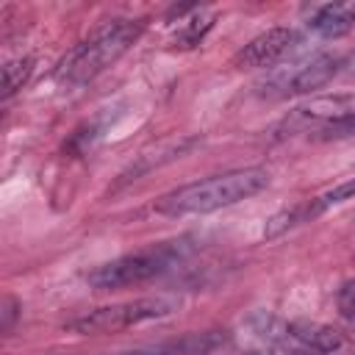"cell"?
Listing matches in <instances>:
<instances>
[{
	"instance_id": "1",
	"label": "cell",
	"mask_w": 355,
	"mask_h": 355,
	"mask_svg": "<svg viewBox=\"0 0 355 355\" xmlns=\"http://www.w3.org/2000/svg\"><path fill=\"white\" fill-rule=\"evenodd\" d=\"M269 186V172L261 166H244L225 175H214L205 180L186 183L161 194L153 208L166 216H186V214H211L227 205H236Z\"/></svg>"
},
{
	"instance_id": "2",
	"label": "cell",
	"mask_w": 355,
	"mask_h": 355,
	"mask_svg": "<svg viewBox=\"0 0 355 355\" xmlns=\"http://www.w3.org/2000/svg\"><path fill=\"white\" fill-rule=\"evenodd\" d=\"M141 31H144L141 19H114L97 28L89 39H83L75 50H69L61 58V64L55 67V80L61 86H80L97 78L119 55L128 53V47L141 36Z\"/></svg>"
},
{
	"instance_id": "3",
	"label": "cell",
	"mask_w": 355,
	"mask_h": 355,
	"mask_svg": "<svg viewBox=\"0 0 355 355\" xmlns=\"http://www.w3.org/2000/svg\"><path fill=\"white\" fill-rule=\"evenodd\" d=\"M180 258L178 244H158L150 250H139L130 255H122L116 261H108L86 275L89 286L108 291V288H125V286H139L147 283L158 275H164L175 261Z\"/></svg>"
},
{
	"instance_id": "4",
	"label": "cell",
	"mask_w": 355,
	"mask_h": 355,
	"mask_svg": "<svg viewBox=\"0 0 355 355\" xmlns=\"http://www.w3.org/2000/svg\"><path fill=\"white\" fill-rule=\"evenodd\" d=\"M255 327V333L272 344H280L283 349H288V355H330L336 349H341L344 336L322 322H283L266 313L252 316L250 322Z\"/></svg>"
},
{
	"instance_id": "5",
	"label": "cell",
	"mask_w": 355,
	"mask_h": 355,
	"mask_svg": "<svg viewBox=\"0 0 355 355\" xmlns=\"http://www.w3.org/2000/svg\"><path fill=\"white\" fill-rule=\"evenodd\" d=\"M175 305H178V302H175L172 297H141V300H133V302H119V305H108V308L89 311V313L72 319V322H69V330L83 333V336L119 333V330H128V327H133V324L161 319V316L172 313Z\"/></svg>"
},
{
	"instance_id": "6",
	"label": "cell",
	"mask_w": 355,
	"mask_h": 355,
	"mask_svg": "<svg viewBox=\"0 0 355 355\" xmlns=\"http://www.w3.org/2000/svg\"><path fill=\"white\" fill-rule=\"evenodd\" d=\"M294 44H297V31H291V28H269L266 33L250 39L233 55V67L236 69H263V67H272Z\"/></svg>"
},
{
	"instance_id": "7",
	"label": "cell",
	"mask_w": 355,
	"mask_h": 355,
	"mask_svg": "<svg viewBox=\"0 0 355 355\" xmlns=\"http://www.w3.org/2000/svg\"><path fill=\"white\" fill-rule=\"evenodd\" d=\"M347 103H349V94H333V97H319L313 103H305L300 108H294L280 125H277V139L280 136H288L294 130H308V125L313 122H333L338 119L341 114H347Z\"/></svg>"
},
{
	"instance_id": "8",
	"label": "cell",
	"mask_w": 355,
	"mask_h": 355,
	"mask_svg": "<svg viewBox=\"0 0 355 355\" xmlns=\"http://www.w3.org/2000/svg\"><path fill=\"white\" fill-rule=\"evenodd\" d=\"M341 64H344V58H338V55H316V58H311L308 64L297 67L291 72V78H286L283 94H308V92H316L322 86H327L341 72Z\"/></svg>"
},
{
	"instance_id": "9",
	"label": "cell",
	"mask_w": 355,
	"mask_h": 355,
	"mask_svg": "<svg viewBox=\"0 0 355 355\" xmlns=\"http://www.w3.org/2000/svg\"><path fill=\"white\" fill-rule=\"evenodd\" d=\"M308 28L322 39H338L355 28V0L349 3H327L313 11Z\"/></svg>"
},
{
	"instance_id": "10",
	"label": "cell",
	"mask_w": 355,
	"mask_h": 355,
	"mask_svg": "<svg viewBox=\"0 0 355 355\" xmlns=\"http://www.w3.org/2000/svg\"><path fill=\"white\" fill-rule=\"evenodd\" d=\"M352 197H355V178H347V180H341L338 186H333L330 191H324V194H319V197H311L308 205H311V214L319 216V214L327 211L330 205L347 202V200H352Z\"/></svg>"
},
{
	"instance_id": "11",
	"label": "cell",
	"mask_w": 355,
	"mask_h": 355,
	"mask_svg": "<svg viewBox=\"0 0 355 355\" xmlns=\"http://www.w3.org/2000/svg\"><path fill=\"white\" fill-rule=\"evenodd\" d=\"M33 72V58H14L3 67V97H11Z\"/></svg>"
},
{
	"instance_id": "12",
	"label": "cell",
	"mask_w": 355,
	"mask_h": 355,
	"mask_svg": "<svg viewBox=\"0 0 355 355\" xmlns=\"http://www.w3.org/2000/svg\"><path fill=\"white\" fill-rule=\"evenodd\" d=\"M214 25V17H205V19H189L178 33H175V44L178 47H194L202 42V36L211 31Z\"/></svg>"
},
{
	"instance_id": "13",
	"label": "cell",
	"mask_w": 355,
	"mask_h": 355,
	"mask_svg": "<svg viewBox=\"0 0 355 355\" xmlns=\"http://www.w3.org/2000/svg\"><path fill=\"white\" fill-rule=\"evenodd\" d=\"M349 136H355V111L341 114L338 119L322 125L319 133H316V139H322V141H330V139H349Z\"/></svg>"
},
{
	"instance_id": "14",
	"label": "cell",
	"mask_w": 355,
	"mask_h": 355,
	"mask_svg": "<svg viewBox=\"0 0 355 355\" xmlns=\"http://www.w3.org/2000/svg\"><path fill=\"white\" fill-rule=\"evenodd\" d=\"M336 305H338V313L341 319L349 324V330H355V280L344 283L336 294Z\"/></svg>"
},
{
	"instance_id": "15",
	"label": "cell",
	"mask_w": 355,
	"mask_h": 355,
	"mask_svg": "<svg viewBox=\"0 0 355 355\" xmlns=\"http://www.w3.org/2000/svg\"><path fill=\"white\" fill-rule=\"evenodd\" d=\"M341 75L349 78V80H355V50L344 58V64H341Z\"/></svg>"
},
{
	"instance_id": "16",
	"label": "cell",
	"mask_w": 355,
	"mask_h": 355,
	"mask_svg": "<svg viewBox=\"0 0 355 355\" xmlns=\"http://www.w3.org/2000/svg\"><path fill=\"white\" fill-rule=\"evenodd\" d=\"M6 322H3V330H8L11 327V316H14V300H6Z\"/></svg>"
},
{
	"instance_id": "17",
	"label": "cell",
	"mask_w": 355,
	"mask_h": 355,
	"mask_svg": "<svg viewBox=\"0 0 355 355\" xmlns=\"http://www.w3.org/2000/svg\"><path fill=\"white\" fill-rule=\"evenodd\" d=\"M244 355H286V352H272V349H252V352H244Z\"/></svg>"
}]
</instances>
